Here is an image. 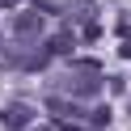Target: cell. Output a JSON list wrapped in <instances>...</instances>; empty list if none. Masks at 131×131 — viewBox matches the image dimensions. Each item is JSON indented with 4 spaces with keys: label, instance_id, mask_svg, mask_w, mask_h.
Segmentation results:
<instances>
[{
    "label": "cell",
    "instance_id": "obj_1",
    "mask_svg": "<svg viewBox=\"0 0 131 131\" xmlns=\"http://www.w3.org/2000/svg\"><path fill=\"white\" fill-rule=\"evenodd\" d=\"M55 89L68 97H97L106 89V80H102V72H68V76L55 80Z\"/></svg>",
    "mask_w": 131,
    "mask_h": 131
},
{
    "label": "cell",
    "instance_id": "obj_2",
    "mask_svg": "<svg viewBox=\"0 0 131 131\" xmlns=\"http://www.w3.org/2000/svg\"><path fill=\"white\" fill-rule=\"evenodd\" d=\"M13 34L17 38H38L42 34V13L38 9H21L17 17H13Z\"/></svg>",
    "mask_w": 131,
    "mask_h": 131
},
{
    "label": "cell",
    "instance_id": "obj_7",
    "mask_svg": "<svg viewBox=\"0 0 131 131\" xmlns=\"http://www.w3.org/2000/svg\"><path fill=\"white\" fill-rule=\"evenodd\" d=\"M55 131H89V127H80V123H55Z\"/></svg>",
    "mask_w": 131,
    "mask_h": 131
},
{
    "label": "cell",
    "instance_id": "obj_4",
    "mask_svg": "<svg viewBox=\"0 0 131 131\" xmlns=\"http://www.w3.org/2000/svg\"><path fill=\"white\" fill-rule=\"evenodd\" d=\"M42 51L47 55H72L76 51V34H72V30H55V34L42 42Z\"/></svg>",
    "mask_w": 131,
    "mask_h": 131
},
{
    "label": "cell",
    "instance_id": "obj_6",
    "mask_svg": "<svg viewBox=\"0 0 131 131\" xmlns=\"http://www.w3.org/2000/svg\"><path fill=\"white\" fill-rule=\"evenodd\" d=\"M89 118H93V127H106V123H110V106H93Z\"/></svg>",
    "mask_w": 131,
    "mask_h": 131
},
{
    "label": "cell",
    "instance_id": "obj_8",
    "mask_svg": "<svg viewBox=\"0 0 131 131\" xmlns=\"http://www.w3.org/2000/svg\"><path fill=\"white\" fill-rule=\"evenodd\" d=\"M51 131H55V127H51Z\"/></svg>",
    "mask_w": 131,
    "mask_h": 131
},
{
    "label": "cell",
    "instance_id": "obj_3",
    "mask_svg": "<svg viewBox=\"0 0 131 131\" xmlns=\"http://www.w3.org/2000/svg\"><path fill=\"white\" fill-rule=\"evenodd\" d=\"M47 110L55 114V123H76V118H89V110H80L76 102H68V97H47Z\"/></svg>",
    "mask_w": 131,
    "mask_h": 131
},
{
    "label": "cell",
    "instance_id": "obj_5",
    "mask_svg": "<svg viewBox=\"0 0 131 131\" xmlns=\"http://www.w3.org/2000/svg\"><path fill=\"white\" fill-rule=\"evenodd\" d=\"M30 118H34V110H30V106H26V102H13V106H9V110L0 114V123H9V127H13V131H21V127H30Z\"/></svg>",
    "mask_w": 131,
    "mask_h": 131
}]
</instances>
